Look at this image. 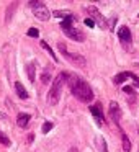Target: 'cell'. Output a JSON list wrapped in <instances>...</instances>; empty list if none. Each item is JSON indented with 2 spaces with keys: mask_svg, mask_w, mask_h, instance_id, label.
<instances>
[{
  "mask_svg": "<svg viewBox=\"0 0 139 152\" xmlns=\"http://www.w3.org/2000/svg\"><path fill=\"white\" fill-rule=\"evenodd\" d=\"M53 15L56 18H64V20H66V18H69V17H72V13H70V12H67V10H56Z\"/></svg>",
  "mask_w": 139,
  "mask_h": 152,
  "instance_id": "15",
  "label": "cell"
},
{
  "mask_svg": "<svg viewBox=\"0 0 139 152\" xmlns=\"http://www.w3.org/2000/svg\"><path fill=\"white\" fill-rule=\"evenodd\" d=\"M85 25H87L89 28H93V26H95V23H93V20H90V18H85Z\"/></svg>",
  "mask_w": 139,
  "mask_h": 152,
  "instance_id": "22",
  "label": "cell"
},
{
  "mask_svg": "<svg viewBox=\"0 0 139 152\" xmlns=\"http://www.w3.org/2000/svg\"><path fill=\"white\" fill-rule=\"evenodd\" d=\"M90 113H92V115L95 116L97 123H98V124H102V123H103V113H102V106H100V105H92V106H90Z\"/></svg>",
  "mask_w": 139,
  "mask_h": 152,
  "instance_id": "9",
  "label": "cell"
},
{
  "mask_svg": "<svg viewBox=\"0 0 139 152\" xmlns=\"http://www.w3.org/2000/svg\"><path fill=\"white\" fill-rule=\"evenodd\" d=\"M30 7L33 8V15L38 18V20H41V21H48V20H49L51 12L48 10V7L43 4V2H38V0L30 2Z\"/></svg>",
  "mask_w": 139,
  "mask_h": 152,
  "instance_id": "4",
  "label": "cell"
},
{
  "mask_svg": "<svg viewBox=\"0 0 139 152\" xmlns=\"http://www.w3.org/2000/svg\"><path fill=\"white\" fill-rule=\"evenodd\" d=\"M121 139H123V149H124L126 152H129V151H131V142H129L128 136H126V134H121Z\"/></svg>",
  "mask_w": 139,
  "mask_h": 152,
  "instance_id": "16",
  "label": "cell"
},
{
  "mask_svg": "<svg viewBox=\"0 0 139 152\" xmlns=\"http://www.w3.org/2000/svg\"><path fill=\"white\" fill-rule=\"evenodd\" d=\"M15 88H17V95L20 96V98H23V100H26V98H28V92H26V88H25V87L21 85L20 82L15 83Z\"/></svg>",
  "mask_w": 139,
  "mask_h": 152,
  "instance_id": "12",
  "label": "cell"
},
{
  "mask_svg": "<svg viewBox=\"0 0 139 152\" xmlns=\"http://www.w3.org/2000/svg\"><path fill=\"white\" fill-rule=\"evenodd\" d=\"M100 145H102V151L106 152V144H105V139L103 137H100Z\"/></svg>",
  "mask_w": 139,
  "mask_h": 152,
  "instance_id": "23",
  "label": "cell"
},
{
  "mask_svg": "<svg viewBox=\"0 0 139 152\" xmlns=\"http://www.w3.org/2000/svg\"><path fill=\"white\" fill-rule=\"evenodd\" d=\"M123 92H124V93H128V95H132V93H134V92H132V88H131V87H124V88H123Z\"/></svg>",
  "mask_w": 139,
  "mask_h": 152,
  "instance_id": "24",
  "label": "cell"
},
{
  "mask_svg": "<svg viewBox=\"0 0 139 152\" xmlns=\"http://www.w3.org/2000/svg\"><path fill=\"white\" fill-rule=\"evenodd\" d=\"M67 82H69L72 95L75 96L77 100H80V102H83V103H89L93 100V92H92V88H90V85L83 79H80L79 75H70L69 74Z\"/></svg>",
  "mask_w": 139,
  "mask_h": 152,
  "instance_id": "1",
  "label": "cell"
},
{
  "mask_svg": "<svg viewBox=\"0 0 139 152\" xmlns=\"http://www.w3.org/2000/svg\"><path fill=\"white\" fill-rule=\"evenodd\" d=\"M69 152H79V151H77L75 147H70V149H69Z\"/></svg>",
  "mask_w": 139,
  "mask_h": 152,
  "instance_id": "26",
  "label": "cell"
},
{
  "mask_svg": "<svg viewBox=\"0 0 139 152\" xmlns=\"http://www.w3.org/2000/svg\"><path fill=\"white\" fill-rule=\"evenodd\" d=\"M118 38L121 39V43H124V44H129L131 43V39H132V36H131V31H129V28L128 26H121L118 30Z\"/></svg>",
  "mask_w": 139,
  "mask_h": 152,
  "instance_id": "8",
  "label": "cell"
},
{
  "mask_svg": "<svg viewBox=\"0 0 139 152\" xmlns=\"http://www.w3.org/2000/svg\"><path fill=\"white\" fill-rule=\"evenodd\" d=\"M110 118L113 119L115 124L119 126V118H121V110H119V105L116 102L110 103Z\"/></svg>",
  "mask_w": 139,
  "mask_h": 152,
  "instance_id": "7",
  "label": "cell"
},
{
  "mask_svg": "<svg viewBox=\"0 0 139 152\" xmlns=\"http://www.w3.org/2000/svg\"><path fill=\"white\" fill-rule=\"evenodd\" d=\"M131 79H132V82H134V85H136V87H139V77H136L134 74H132Z\"/></svg>",
  "mask_w": 139,
  "mask_h": 152,
  "instance_id": "25",
  "label": "cell"
},
{
  "mask_svg": "<svg viewBox=\"0 0 139 152\" xmlns=\"http://www.w3.org/2000/svg\"><path fill=\"white\" fill-rule=\"evenodd\" d=\"M131 77H132L131 72H121V74H118V75L113 79V82H115V83H123L126 79H131Z\"/></svg>",
  "mask_w": 139,
  "mask_h": 152,
  "instance_id": "13",
  "label": "cell"
},
{
  "mask_svg": "<svg viewBox=\"0 0 139 152\" xmlns=\"http://www.w3.org/2000/svg\"><path fill=\"white\" fill-rule=\"evenodd\" d=\"M64 33H66V36H69L70 39L77 41V43H82V41H85V36H83V33L80 30H77V28L70 26V28H66V30H62Z\"/></svg>",
  "mask_w": 139,
  "mask_h": 152,
  "instance_id": "6",
  "label": "cell"
},
{
  "mask_svg": "<svg viewBox=\"0 0 139 152\" xmlns=\"http://www.w3.org/2000/svg\"><path fill=\"white\" fill-rule=\"evenodd\" d=\"M30 118H31V116L26 115V113H20L18 118H17V124L20 126V128H25V126L28 124V121H30Z\"/></svg>",
  "mask_w": 139,
  "mask_h": 152,
  "instance_id": "10",
  "label": "cell"
},
{
  "mask_svg": "<svg viewBox=\"0 0 139 152\" xmlns=\"http://www.w3.org/2000/svg\"><path fill=\"white\" fill-rule=\"evenodd\" d=\"M53 128H54V124H53V123H51V121H46V123L43 124V132H44V134H48V132H49Z\"/></svg>",
  "mask_w": 139,
  "mask_h": 152,
  "instance_id": "20",
  "label": "cell"
},
{
  "mask_svg": "<svg viewBox=\"0 0 139 152\" xmlns=\"http://www.w3.org/2000/svg\"><path fill=\"white\" fill-rule=\"evenodd\" d=\"M41 82H43L44 85L51 82V75H49V70H46V72H43V75H41Z\"/></svg>",
  "mask_w": 139,
  "mask_h": 152,
  "instance_id": "19",
  "label": "cell"
},
{
  "mask_svg": "<svg viewBox=\"0 0 139 152\" xmlns=\"http://www.w3.org/2000/svg\"><path fill=\"white\" fill-rule=\"evenodd\" d=\"M57 49H59V53L62 54L64 57H66L67 61H69V62H72L74 66H79V67H83L85 66V57H82L80 56V54H77V53H69V51H67V46L64 43H59L57 44Z\"/></svg>",
  "mask_w": 139,
  "mask_h": 152,
  "instance_id": "3",
  "label": "cell"
},
{
  "mask_svg": "<svg viewBox=\"0 0 139 152\" xmlns=\"http://www.w3.org/2000/svg\"><path fill=\"white\" fill-rule=\"evenodd\" d=\"M17 5H18L17 2H13V4L10 5V8L7 10V17H5V21H10V20H12V15H13V10L17 8Z\"/></svg>",
  "mask_w": 139,
  "mask_h": 152,
  "instance_id": "17",
  "label": "cell"
},
{
  "mask_svg": "<svg viewBox=\"0 0 139 152\" xmlns=\"http://www.w3.org/2000/svg\"><path fill=\"white\" fill-rule=\"evenodd\" d=\"M0 144L10 145V139H8V136L5 134V132H2V131H0Z\"/></svg>",
  "mask_w": 139,
  "mask_h": 152,
  "instance_id": "18",
  "label": "cell"
},
{
  "mask_svg": "<svg viewBox=\"0 0 139 152\" xmlns=\"http://www.w3.org/2000/svg\"><path fill=\"white\" fill-rule=\"evenodd\" d=\"M87 12H89V15H90V20H93V23L97 21V25H98L100 28H106V26H108V23H106V20L103 18V15L100 13L95 7H92V5L87 7Z\"/></svg>",
  "mask_w": 139,
  "mask_h": 152,
  "instance_id": "5",
  "label": "cell"
},
{
  "mask_svg": "<svg viewBox=\"0 0 139 152\" xmlns=\"http://www.w3.org/2000/svg\"><path fill=\"white\" fill-rule=\"evenodd\" d=\"M67 77H69L67 72H61L59 75L54 79L53 87H51L49 93H48V103H49V105H57V102H59V98H61V88H62V85L67 82Z\"/></svg>",
  "mask_w": 139,
  "mask_h": 152,
  "instance_id": "2",
  "label": "cell"
},
{
  "mask_svg": "<svg viewBox=\"0 0 139 152\" xmlns=\"http://www.w3.org/2000/svg\"><path fill=\"white\" fill-rule=\"evenodd\" d=\"M26 74H28V79L31 82H34V75H36V66H34V62L26 64Z\"/></svg>",
  "mask_w": 139,
  "mask_h": 152,
  "instance_id": "11",
  "label": "cell"
},
{
  "mask_svg": "<svg viewBox=\"0 0 139 152\" xmlns=\"http://www.w3.org/2000/svg\"><path fill=\"white\" fill-rule=\"evenodd\" d=\"M41 48H44V49H46L48 53H49V56L53 57V61H54V62H57V56H56V53H54V51L51 49V46L46 43V41H41Z\"/></svg>",
  "mask_w": 139,
  "mask_h": 152,
  "instance_id": "14",
  "label": "cell"
},
{
  "mask_svg": "<svg viewBox=\"0 0 139 152\" xmlns=\"http://www.w3.org/2000/svg\"><path fill=\"white\" fill-rule=\"evenodd\" d=\"M28 36H31V38H38V36H40V31H38L36 28H30V30H28Z\"/></svg>",
  "mask_w": 139,
  "mask_h": 152,
  "instance_id": "21",
  "label": "cell"
}]
</instances>
